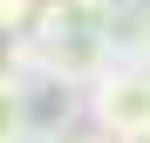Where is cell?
<instances>
[{"label": "cell", "instance_id": "cell-1", "mask_svg": "<svg viewBox=\"0 0 150 143\" xmlns=\"http://www.w3.org/2000/svg\"><path fill=\"white\" fill-rule=\"evenodd\" d=\"M89 123L96 130H150V61H109L89 82Z\"/></svg>", "mask_w": 150, "mask_h": 143}, {"label": "cell", "instance_id": "cell-2", "mask_svg": "<svg viewBox=\"0 0 150 143\" xmlns=\"http://www.w3.org/2000/svg\"><path fill=\"white\" fill-rule=\"evenodd\" d=\"M28 136H34V82L0 68V143H28Z\"/></svg>", "mask_w": 150, "mask_h": 143}, {"label": "cell", "instance_id": "cell-3", "mask_svg": "<svg viewBox=\"0 0 150 143\" xmlns=\"http://www.w3.org/2000/svg\"><path fill=\"white\" fill-rule=\"evenodd\" d=\"M116 61H150V0H123V20H116Z\"/></svg>", "mask_w": 150, "mask_h": 143}, {"label": "cell", "instance_id": "cell-4", "mask_svg": "<svg viewBox=\"0 0 150 143\" xmlns=\"http://www.w3.org/2000/svg\"><path fill=\"white\" fill-rule=\"evenodd\" d=\"M34 20H41V0H0V34H34Z\"/></svg>", "mask_w": 150, "mask_h": 143}, {"label": "cell", "instance_id": "cell-5", "mask_svg": "<svg viewBox=\"0 0 150 143\" xmlns=\"http://www.w3.org/2000/svg\"><path fill=\"white\" fill-rule=\"evenodd\" d=\"M62 143H116V130H96V123H82V130H68Z\"/></svg>", "mask_w": 150, "mask_h": 143}]
</instances>
